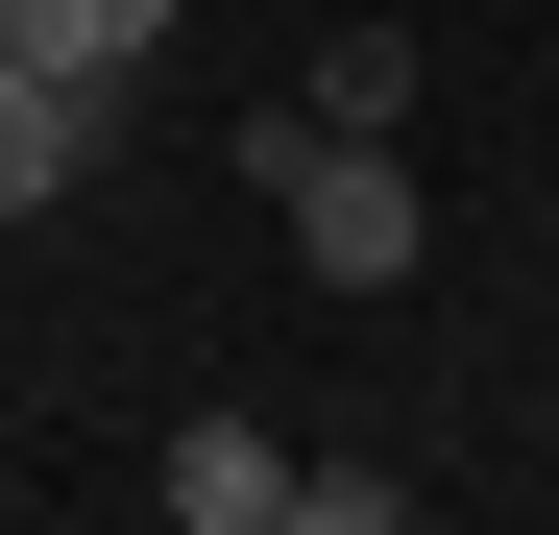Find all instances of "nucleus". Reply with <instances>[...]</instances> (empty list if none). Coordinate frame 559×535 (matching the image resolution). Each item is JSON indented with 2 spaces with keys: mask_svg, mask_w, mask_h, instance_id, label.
I'll return each mask as SVG.
<instances>
[{
  "mask_svg": "<svg viewBox=\"0 0 559 535\" xmlns=\"http://www.w3.org/2000/svg\"><path fill=\"white\" fill-rule=\"evenodd\" d=\"M414 98H438V73H414V25H341V49H317V98H293V122H365V146H414Z\"/></svg>",
  "mask_w": 559,
  "mask_h": 535,
  "instance_id": "nucleus-5",
  "label": "nucleus"
},
{
  "mask_svg": "<svg viewBox=\"0 0 559 535\" xmlns=\"http://www.w3.org/2000/svg\"><path fill=\"white\" fill-rule=\"evenodd\" d=\"M243 170H267V219H293L317 293H414V268H438L414 146H365V122H293V98H267V122H243Z\"/></svg>",
  "mask_w": 559,
  "mask_h": 535,
  "instance_id": "nucleus-1",
  "label": "nucleus"
},
{
  "mask_svg": "<svg viewBox=\"0 0 559 535\" xmlns=\"http://www.w3.org/2000/svg\"><path fill=\"white\" fill-rule=\"evenodd\" d=\"M73 170H98V98H73V73H25V49H0V219H49Z\"/></svg>",
  "mask_w": 559,
  "mask_h": 535,
  "instance_id": "nucleus-3",
  "label": "nucleus"
},
{
  "mask_svg": "<svg viewBox=\"0 0 559 535\" xmlns=\"http://www.w3.org/2000/svg\"><path fill=\"white\" fill-rule=\"evenodd\" d=\"M146 487H170V535H293V487H317V463H293L267 414H195V438H170Z\"/></svg>",
  "mask_w": 559,
  "mask_h": 535,
  "instance_id": "nucleus-2",
  "label": "nucleus"
},
{
  "mask_svg": "<svg viewBox=\"0 0 559 535\" xmlns=\"http://www.w3.org/2000/svg\"><path fill=\"white\" fill-rule=\"evenodd\" d=\"M170 25V0H0V49L25 73H73V98H122V49Z\"/></svg>",
  "mask_w": 559,
  "mask_h": 535,
  "instance_id": "nucleus-4",
  "label": "nucleus"
}]
</instances>
